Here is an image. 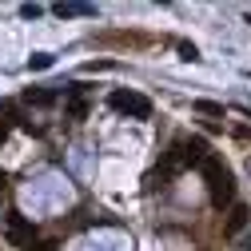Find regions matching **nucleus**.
I'll return each mask as SVG.
<instances>
[{
  "label": "nucleus",
  "instance_id": "obj_17",
  "mask_svg": "<svg viewBox=\"0 0 251 251\" xmlns=\"http://www.w3.org/2000/svg\"><path fill=\"white\" fill-rule=\"evenodd\" d=\"M0 192H4V176H0Z\"/></svg>",
  "mask_w": 251,
  "mask_h": 251
},
{
  "label": "nucleus",
  "instance_id": "obj_13",
  "mask_svg": "<svg viewBox=\"0 0 251 251\" xmlns=\"http://www.w3.org/2000/svg\"><path fill=\"white\" fill-rule=\"evenodd\" d=\"M20 16H28V20H36V16H40V4H24V8H20Z\"/></svg>",
  "mask_w": 251,
  "mask_h": 251
},
{
  "label": "nucleus",
  "instance_id": "obj_7",
  "mask_svg": "<svg viewBox=\"0 0 251 251\" xmlns=\"http://www.w3.org/2000/svg\"><path fill=\"white\" fill-rule=\"evenodd\" d=\"M64 116H68L72 124H80V120L88 116V100H80V96H72V100L64 104Z\"/></svg>",
  "mask_w": 251,
  "mask_h": 251
},
{
  "label": "nucleus",
  "instance_id": "obj_1",
  "mask_svg": "<svg viewBox=\"0 0 251 251\" xmlns=\"http://www.w3.org/2000/svg\"><path fill=\"white\" fill-rule=\"evenodd\" d=\"M203 176H207V192H211V203L215 207H227L235 200V176L231 168H224L215 160V155H207V164H203Z\"/></svg>",
  "mask_w": 251,
  "mask_h": 251
},
{
  "label": "nucleus",
  "instance_id": "obj_15",
  "mask_svg": "<svg viewBox=\"0 0 251 251\" xmlns=\"http://www.w3.org/2000/svg\"><path fill=\"white\" fill-rule=\"evenodd\" d=\"M32 251H56V247H52V243H36Z\"/></svg>",
  "mask_w": 251,
  "mask_h": 251
},
{
  "label": "nucleus",
  "instance_id": "obj_6",
  "mask_svg": "<svg viewBox=\"0 0 251 251\" xmlns=\"http://www.w3.org/2000/svg\"><path fill=\"white\" fill-rule=\"evenodd\" d=\"M24 100L36 104V108H52V104H56V92H52V88H28Z\"/></svg>",
  "mask_w": 251,
  "mask_h": 251
},
{
  "label": "nucleus",
  "instance_id": "obj_8",
  "mask_svg": "<svg viewBox=\"0 0 251 251\" xmlns=\"http://www.w3.org/2000/svg\"><path fill=\"white\" fill-rule=\"evenodd\" d=\"M56 16H96L92 4H56Z\"/></svg>",
  "mask_w": 251,
  "mask_h": 251
},
{
  "label": "nucleus",
  "instance_id": "obj_11",
  "mask_svg": "<svg viewBox=\"0 0 251 251\" xmlns=\"http://www.w3.org/2000/svg\"><path fill=\"white\" fill-rule=\"evenodd\" d=\"M112 68H116V60H92L84 72H112Z\"/></svg>",
  "mask_w": 251,
  "mask_h": 251
},
{
  "label": "nucleus",
  "instance_id": "obj_4",
  "mask_svg": "<svg viewBox=\"0 0 251 251\" xmlns=\"http://www.w3.org/2000/svg\"><path fill=\"white\" fill-rule=\"evenodd\" d=\"M4 227H8V243L12 247H20V251H32L36 247V227L28 224L20 211H8L4 215Z\"/></svg>",
  "mask_w": 251,
  "mask_h": 251
},
{
  "label": "nucleus",
  "instance_id": "obj_16",
  "mask_svg": "<svg viewBox=\"0 0 251 251\" xmlns=\"http://www.w3.org/2000/svg\"><path fill=\"white\" fill-rule=\"evenodd\" d=\"M4 136H8V128H0V144H4Z\"/></svg>",
  "mask_w": 251,
  "mask_h": 251
},
{
  "label": "nucleus",
  "instance_id": "obj_12",
  "mask_svg": "<svg viewBox=\"0 0 251 251\" xmlns=\"http://www.w3.org/2000/svg\"><path fill=\"white\" fill-rule=\"evenodd\" d=\"M179 56H183V60H200V48L183 40V44H179Z\"/></svg>",
  "mask_w": 251,
  "mask_h": 251
},
{
  "label": "nucleus",
  "instance_id": "obj_5",
  "mask_svg": "<svg viewBox=\"0 0 251 251\" xmlns=\"http://www.w3.org/2000/svg\"><path fill=\"white\" fill-rule=\"evenodd\" d=\"M247 224H251V207H247V203H235V207L227 211L224 235H227V239H235V235H243V231H247Z\"/></svg>",
  "mask_w": 251,
  "mask_h": 251
},
{
  "label": "nucleus",
  "instance_id": "obj_2",
  "mask_svg": "<svg viewBox=\"0 0 251 251\" xmlns=\"http://www.w3.org/2000/svg\"><path fill=\"white\" fill-rule=\"evenodd\" d=\"M203 164H207V140L192 136V140H176L172 144L168 172H176V168H203Z\"/></svg>",
  "mask_w": 251,
  "mask_h": 251
},
{
  "label": "nucleus",
  "instance_id": "obj_10",
  "mask_svg": "<svg viewBox=\"0 0 251 251\" xmlns=\"http://www.w3.org/2000/svg\"><path fill=\"white\" fill-rule=\"evenodd\" d=\"M28 68H32V72H44V68H52V56H48V52H36L32 60H28Z\"/></svg>",
  "mask_w": 251,
  "mask_h": 251
},
{
  "label": "nucleus",
  "instance_id": "obj_9",
  "mask_svg": "<svg viewBox=\"0 0 251 251\" xmlns=\"http://www.w3.org/2000/svg\"><path fill=\"white\" fill-rule=\"evenodd\" d=\"M192 108L203 116H224V104H215V100H192Z\"/></svg>",
  "mask_w": 251,
  "mask_h": 251
},
{
  "label": "nucleus",
  "instance_id": "obj_3",
  "mask_svg": "<svg viewBox=\"0 0 251 251\" xmlns=\"http://www.w3.org/2000/svg\"><path fill=\"white\" fill-rule=\"evenodd\" d=\"M108 108L120 112V116H132V120H151V100L132 92V88H116L108 96Z\"/></svg>",
  "mask_w": 251,
  "mask_h": 251
},
{
  "label": "nucleus",
  "instance_id": "obj_14",
  "mask_svg": "<svg viewBox=\"0 0 251 251\" xmlns=\"http://www.w3.org/2000/svg\"><path fill=\"white\" fill-rule=\"evenodd\" d=\"M235 136L239 140H251V128H235Z\"/></svg>",
  "mask_w": 251,
  "mask_h": 251
}]
</instances>
